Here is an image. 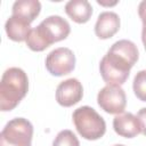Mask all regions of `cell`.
Instances as JSON below:
<instances>
[{
    "instance_id": "6da1fadb",
    "label": "cell",
    "mask_w": 146,
    "mask_h": 146,
    "mask_svg": "<svg viewBox=\"0 0 146 146\" xmlns=\"http://www.w3.org/2000/svg\"><path fill=\"white\" fill-rule=\"evenodd\" d=\"M138 58L139 52L132 41L123 39L114 42L99 63L103 80L107 84H123Z\"/></svg>"
},
{
    "instance_id": "7a4b0ae2",
    "label": "cell",
    "mask_w": 146,
    "mask_h": 146,
    "mask_svg": "<svg viewBox=\"0 0 146 146\" xmlns=\"http://www.w3.org/2000/svg\"><path fill=\"white\" fill-rule=\"evenodd\" d=\"M70 32L71 26L68 22L62 16L52 15L32 29L26 44L33 51H43L52 43L66 39Z\"/></svg>"
},
{
    "instance_id": "3957f363",
    "label": "cell",
    "mask_w": 146,
    "mask_h": 146,
    "mask_svg": "<svg viewBox=\"0 0 146 146\" xmlns=\"http://www.w3.org/2000/svg\"><path fill=\"white\" fill-rule=\"evenodd\" d=\"M29 91V79L19 67H9L5 71L0 82V110H14Z\"/></svg>"
},
{
    "instance_id": "277c9868",
    "label": "cell",
    "mask_w": 146,
    "mask_h": 146,
    "mask_svg": "<svg viewBox=\"0 0 146 146\" xmlns=\"http://www.w3.org/2000/svg\"><path fill=\"white\" fill-rule=\"evenodd\" d=\"M75 129L87 140H97L106 132L105 120L90 106H81L72 115Z\"/></svg>"
},
{
    "instance_id": "5b68a950",
    "label": "cell",
    "mask_w": 146,
    "mask_h": 146,
    "mask_svg": "<svg viewBox=\"0 0 146 146\" xmlns=\"http://www.w3.org/2000/svg\"><path fill=\"white\" fill-rule=\"evenodd\" d=\"M33 125L24 117L7 122L0 133V146H32Z\"/></svg>"
},
{
    "instance_id": "8992f818",
    "label": "cell",
    "mask_w": 146,
    "mask_h": 146,
    "mask_svg": "<svg viewBox=\"0 0 146 146\" xmlns=\"http://www.w3.org/2000/svg\"><path fill=\"white\" fill-rule=\"evenodd\" d=\"M97 103L108 114H121L127 106V96L120 86L107 84L98 92Z\"/></svg>"
},
{
    "instance_id": "52a82bcc",
    "label": "cell",
    "mask_w": 146,
    "mask_h": 146,
    "mask_svg": "<svg viewBox=\"0 0 146 146\" xmlns=\"http://www.w3.org/2000/svg\"><path fill=\"white\" fill-rule=\"evenodd\" d=\"M75 67V55L70 48L60 47L50 51L46 58L47 71L55 76L71 73Z\"/></svg>"
},
{
    "instance_id": "ba28073f",
    "label": "cell",
    "mask_w": 146,
    "mask_h": 146,
    "mask_svg": "<svg viewBox=\"0 0 146 146\" xmlns=\"http://www.w3.org/2000/svg\"><path fill=\"white\" fill-rule=\"evenodd\" d=\"M83 88L78 79L71 78L62 81L56 89V100L60 106L70 107L82 99Z\"/></svg>"
},
{
    "instance_id": "9c48e42d",
    "label": "cell",
    "mask_w": 146,
    "mask_h": 146,
    "mask_svg": "<svg viewBox=\"0 0 146 146\" xmlns=\"http://www.w3.org/2000/svg\"><path fill=\"white\" fill-rule=\"evenodd\" d=\"M113 128L119 136L124 138H133L141 132L139 120L132 113L117 114L113 119Z\"/></svg>"
},
{
    "instance_id": "30bf717a",
    "label": "cell",
    "mask_w": 146,
    "mask_h": 146,
    "mask_svg": "<svg viewBox=\"0 0 146 146\" xmlns=\"http://www.w3.org/2000/svg\"><path fill=\"white\" fill-rule=\"evenodd\" d=\"M120 29V17L113 11H104L99 14L95 24V33L99 39L112 38Z\"/></svg>"
},
{
    "instance_id": "8fae6325",
    "label": "cell",
    "mask_w": 146,
    "mask_h": 146,
    "mask_svg": "<svg viewBox=\"0 0 146 146\" xmlns=\"http://www.w3.org/2000/svg\"><path fill=\"white\" fill-rule=\"evenodd\" d=\"M5 30L8 38L16 42L26 41L32 31L31 23L15 15H11L7 19L5 24Z\"/></svg>"
},
{
    "instance_id": "7c38bea8",
    "label": "cell",
    "mask_w": 146,
    "mask_h": 146,
    "mask_svg": "<svg viewBox=\"0 0 146 146\" xmlns=\"http://www.w3.org/2000/svg\"><path fill=\"white\" fill-rule=\"evenodd\" d=\"M68 17L78 24L87 23L92 15V7L87 0H71L65 5Z\"/></svg>"
},
{
    "instance_id": "4fadbf2b",
    "label": "cell",
    "mask_w": 146,
    "mask_h": 146,
    "mask_svg": "<svg viewBox=\"0 0 146 146\" xmlns=\"http://www.w3.org/2000/svg\"><path fill=\"white\" fill-rule=\"evenodd\" d=\"M41 3L38 0H18L15 1L11 9V15L18 16L29 23H32L40 14Z\"/></svg>"
},
{
    "instance_id": "5bb4252c",
    "label": "cell",
    "mask_w": 146,
    "mask_h": 146,
    "mask_svg": "<svg viewBox=\"0 0 146 146\" xmlns=\"http://www.w3.org/2000/svg\"><path fill=\"white\" fill-rule=\"evenodd\" d=\"M132 89L139 100L146 102V70H141L135 75Z\"/></svg>"
},
{
    "instance_id": "9a60e30c",
    "label": "cell",
    "mask_w": 146,
    "mask_h": 146,
    "mask_svg": "<svg viewBox=\"0 0 146 146\" xmlns=\"http://www.w3.org/2000/svg\"><path fill=\"white\" fill-rule=\"evenodd\" d=\"M52 146H80L78 137L71 130H62L52 141Z\"/></svg>"
},
{
    "instance_id": "2e32d148",
    "label": "cell",
    "mask_w": 146,
    "mask_h": 146,
    "mask_svg": "<svg viewBox=\"0 0 146 146\" xmlns=\"http://www.w3.org/2000/svg\"><path fill=\"white\" fill-rule=\"evenodd\" d=\"M138 15L143 22V30H141V41L144 43L146 50V0L141 1L138 6Z\"/></svg>"
},
{
    "instance_id": "e0dca14e",
    "label": "cell",
    "mask_w": 146,
    "mask_h": 146,
    "mask_svg": "<svg viewBox=\"0 0 146 146\" xmlns=\"http://www.w3.org/2000/svg\"><path fill=\"white\" fill-rule=\"evenodd\" d=\"M137 117H138L139 123H140L141 133H143L144 136H146V107H144V108H141V110L138 111Z\"/></svg>"
},
{
    "instance_id": "ac0fdd59",
    "label": "cell",
    "mask_w": 146,
    "mask_h": 146,
    "mask_svg": "<svg viewBox=\"0 0 146 146\" xmlns=\"http://www.w3.org/2000/svg\"><path fill=\"white\" fill-rule=\"evenodd\" d=\"M114 146H124V145H121V144H117V145H114Z\"/></svg>"
}]
</instances>
